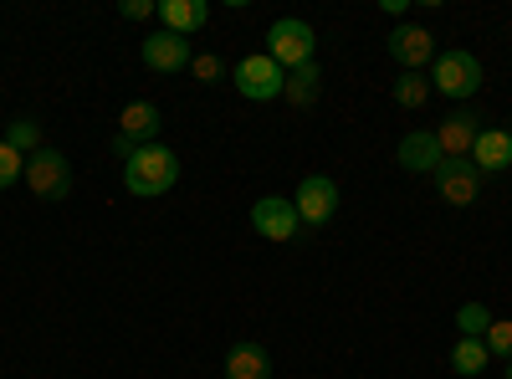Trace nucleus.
Wrapping results in <instances>:
<instances>
[{
  "mask_svg": "<svg viewBox=\"0 0 512 379\" xmlns=\"http://www.w3.org/2000/svg\"><path fill=\"white\" fill-rule=\"evenodd\" d=\"M487 364H492V354H487L482 339H456V349H451V369H456V374L472 379V374H482Z\"/></svg>",
  "mask_w": 512,
  "mask_h": 379,
  "instance_id": "nucleus-18",
  "label": "nucleus"
},
{
  "mask_svg": "<svg viewBox=\"0 0 512 379\" xmlns=\"http://www.w3.org/2000/svg\"><path fill=\"white\" fill-rule=\"evenodd\" d=\"M231 82H236V93H241V98H251V103H272V98H282V88H287V72H282L267 52H256V57H241V62H236Z\"/></svg>",
  "mask_w": 512,
  "mask_h": 379,
  "instance_id": "nucleus-4",
  "label": "nucleus"
},
{
  "mask_svg": "<svg viewBox=\"0 0 512 379\" xmlns=\"http://www.w3.org/2000/svg\"><path fill=\"white\" fill-rule=\"evenodd\" d=\"M226 379H272V354H267L262 344H251V339L231 344V354H226Z\"/></svg>",
  "mask_w": 512,
  "mask_h": 379,
  "instance_id": "nucleus-16",
  "label": "nucleus"
},
{
  "mask_svg": "<svg viewBox=\"0 0 512 379\" xmlns=\"http://www.w3.org/2000/svg\"><path fill=\"white\" fill-rule=\"evenodd\" d=\"M482 344L492 359H512V318H492L487 333H482Z\"/></svg>",
  "mask_w": 512,
  "mask_h": 379,
  "instance_id": "nucleus-22",
  "label": "nucleus"
},
{
  "mask_svg": "<svg viewBox=\"0 0 512 379\" xmlns=\"http://www.w3.org/2000/svg\"><path fill=\"white\" fill-rule=\"evenodd\" d=\"M431 88L446 93V98H456V103H466V98L482 88V62H477L472 52H461V47L436 52V62H431Z\"/></svg>",
  "mask_w": 512,
  "mask_h": 379,
  "instance_id": "nucleus-3",
  "label": "nucleus"
},
{
  "mask_svg": "<svg viewBox=\"0 0 512 379\" xmlns=\"http://www.w3.org/2000/svg\"><path fill=\"white\" fill-rule=\"evenodd\" d=\"M487 323H492V313H487L482 303H461V308H456V328H461V339H482Z\"/></svg>",
  "mask_w": 512,
  "mask_h": 379,
  "instance_id": "nucleus-21",
  "label": "nucleus"
},
{
  "mask_svg": "<svg viewBox=\"0 0 512 379\" xmlns=\"http://www.w3.org/2000/svg\"><path fill=\"white\" fill-rule=\"evenodd\" d=\"M139 57H144V67H149V72L175 77V72H185V67L195 62V47H190L185 36H175V31H154V36H144Z\"/></svg>",
  "mask_w": 512,
  "mask_h": 379,
  "instance_id": "nucleus-6",
  "label": "nucleus"
},
{
  "mask_svg": "<svg viewBox=\"0 0 512 379\" xmlns=\"http://www.w3.org/2000/svg\"><path fill=\"white\" fill-rule=\"evenodd\" d=\"M6 144H11L16 154H26V159H31V154L41 149V123H36V118H16L11 129H6Z\"/></svg>",
  "mask_w": 512,
  "mask_h": 379,
  "instance_id": "nucleus-20",
  "label": "nucleus"
},
{
  "mask_svg": "<svg viewBox=\"0 0 512 379\" xmlns=\"http://www.w3.org/2000/svg\"><path fill=\"white\" fill-rule=\"evenodd\" d=\"M297 226H303V221H297V205L282 200V195H267V200H256V205H251V231H256V236H267V241H277V246L292 241Z\"/></svg>",
  "mask_w": 512,
  "mask_h": 379,
  "instance_id": "nucleus-8",
  "label": "nucleus"
},
{
  "mask_svg": "<svg viewBox=\"0 0 512 379\" xmlns=\"http://www.w3.org/2000/svg\"><path fill=\"white\" fill-rule=\"evenodd\" d=\"M134 149H139V144H128V139H123V134H118V139H113V154H118V159H123V164H128V159H134Z\"/></svg>",
  "mask_w": 512,
  "mask_h": 379,
  "instance_id": "nucleus-26",
  "label": "nucleus"
},
{
  "mask_svg": "<svg viewBox=\"0 0 512 379\" xmlns=\"http://www.w3.org/2000/svg\"><path fill=\"white\" fill-rule=\"evenodd\" d=\"M507 379H512V359H507Z\"/></svg>",
  "mask_w": 512,
  "mask_h": 379,
  "instance_id": "nucleus-27",
  "label": "nucleus"
},
{
  "mask_svg": "<svg viewBox=\"0 0 512 379\" xmlns=\"http://www.w3.org/2000/svg\"><path fill=\"white\" fill-rule=\"evenodd\" d=\"M190 72H195L200 82H221V77H226V62H221L216 52H195V62H190Z\"/></svg>",
  "mask_w": 512,
  "mask_h": 379,
  "instance_id": "nucleus-24",
  "label": "nucleus"
},
{
  "mask_svg": "<svg viewBox=\"0 0 512 379\" xmlns=\"http://www.w3.org/2000/svg\"><path fill=\"white\" fill-rule=\"evenodd\" d=\"M425 98H431V82H425L420 72H400V82H395V103L400 108H425Z\"/></svg>",
  "mask_w": 512,
  "mask_h": 379,
  "instance_id": "nucleus-19",
  "label": "nucleus"
},
{
  "mask_svg": "<svg viewBox=\"0 0 512 379\" xmlns=\"http://www.w3.org/2000/svg\"><path fill=\"white\" fill-rule=\"evenodd\" d=\"M26 185H31V195H41V200H67V190H72V164H67V154H57V149H36L31 159H26V175H21Z\"/></svg>",
  "mask_w": 512,
  "mask_h": 379,
  "instance_id": "nucleus-5",
  "label": "nucleus"
},
{
  "mask_svg": "<svg viewBox=\"0 0 512 379\" xmlns=\"http://www.w3.org/2000/svg\"><path fill=\"white\" fill-rule=\"evenodd\" d=\"M390 57L405 67V72H420L436 62V36L425 26H395L390 31Z\"/></svg>",
  "mask_w": 512,
  "mask_h": 379,
  "instance_id": "nucleus-9",
  "label": "nucleus"
},
{
  "mask_svg": "<svg viewBox=\"0 0 512 379\" xmlns=\"http://www.w3.org/2000/svg\"><path fill=\"white\" fill-rule=\"evenodd\" d=\"M123 185L128 195H139V200H159L180 185V159L175 149H164V144H144L134 149V159L123 164Z\"/></svg>",
  "mask_w": 512,
  "mask_h": 379,
  "instance_id": "nucleus-1",
  "label": "nucleus"
},
{
  "mask_svg": "<svg viewBox=\"0 0 512 379\" xmlns=\"http://www.w3.org/2000/svg\"><path fill=\"white\" fill-rule=\"evenodd\" d=\"M477 134H482V118H477L472 108H456V113L441 123V129H436V139H441V154H446V159H472Z\"/></svg>",
  "mask_w": 512,
  "mask_h": 379,
  "instance_id": "nucleus-12",
  "label": "nucleus"
},
{
  "mask_svg": "<svg viewBox=\"0 0 512 379\" xmlns=\"http://www.w3.org/2000/svg\"><path fill=\"white\" fill-rule=\"evenodd\" d=\"M472 164H477V175H502V170H512V134H507V129H482L477 144H472Z\"/></svg>",
  "mask_w": 512,
  "mask_h": 379,
  "instance_id": "nucleus-13",
  "label": "nucleus"
},
{
  "mask_svg": "<svg viewBox=\"0 0 512 379\" xmlns=\"http://www.w3.org/2000/svg\"><path fill=\"white\" fill-rule=\"evenodd\" d=\"M282 98H287L292 108H313V103L323 98V72H318V62H308V67L287 72V88H282Z\"/></svg>",
  "mask_w": 512,
  "mask_h": 379,
  "instance_id": "nucleus-17",
  "label": "nucleus"
},
{
  "mask_svg": "<svg viewBox=\"0 0 512 379\" xmlns=\"http://www.w3.org/2000/svg\"><path fill=\"white\" fill-rule=\"evenodd\" d=\"M21 175H26V154H16L6 139H0V190H11Z\"/></svg>",
  "mask_w": 512,
  "mask_h": 379,
  "instance_id": "nucleus-23",
  "label": "nucleus"
},
{
  "mask_svg": "<svg viewBox=\"0 0 512 379\" xmlns=\"http://www.w3.org/2000/svg\"><path fill=\"white\" fill-rule=\"evenodd\" d=\"M159 21H164V31H175V36H195V31H205V21H210V6L205 0H159Z\"/></svg>",
  "mask_w": 512,
  "mask_h": 379,
  "instance_id": "nucleus-14",
  "label": "nucleus"
},
{
  "mask_svg": "<svg viewBox=\"0 0 512 379\" xmlns=\"http://www.w3.org/2000/svg\"><path fill=\"white\" fill-rule=\"evenodd\" d=\"M436 190H441L446 205H472L477 190H482L477 164H472V159H446L441 170H436Z\"/></svg>",
  "mask_w": 512,
  "mask_h": 379,
  "instance_id": "nucleus-10",
  "label": "nucleus"
},
{
  "mask_svg": "<svg viewBox=\"0 0 512 379\" xmlns=\"http://www.w3.org/2000/svg\"><path fill=\"white\" fill-rule=\"evenodd\" d=\"M118 16L123 21H149V16H159V6H154V0H123Z\"/></svg>",
  "mask_w": 512,
  "mask_h": 379,
  "instance_id": "nucleus-25",
  "label": "nucleus"
},
{
  "mask_svg": "<svg viewBox=\"0 0 512 379\" xmlns=\"http://www.w3.org/2000/svg\"><path fill=\"white\" fill-rule=\"evenodd\" d=\"M159 123H164V113H159L154 103H144V98H139V103H128V108L118 113V134H123L128 144H139V149H144V144H154Z\"/></svg>",
  "mask_w": 512,
  "mask_h": 379,
  "instance_id": "nucleus-15",
  "label": "nucleus"
},
{
  "mask_svg": "<svg viewBox=\"0 0 512 379\" xmlns=\"http://www.w3.org/2000/svg\"><path fill=\"white\" fill-rule=\"evenodd\" d=\"M297 221L303 226H328L333 221V210H338V180L328 175H308L303 185H297Z\"/></svg>",
  "mask_w": 512,
  "mask_h": 379,
  "instance_id": "nucleus-7",
  "label": "nucleus"
},
{
  "mask_svg": "<svg viewBox=\"0 0 512 379\" xmlns=\"http://www.w3.org/2000/svg\"><path fill=\"white\" fill-rule=\"evenodd\" d=\"M313 47H318L313 26L297 21V16H282V21H272V31H267V57H272L282 72L308 67V62H313Z\"/></svg>",
  "mask_w": 512,
  "mask_h": 379,
  "instance_id": "nucleus-2",
  "label": "nucleus"
},
{
  "mask_svg": "<svg viewBox=\"0 0 512 379\" xmlns=\"http://www.w3.org/2000/svg\"><path fill=\"white\" fill-rule=\"evenodd\" d=\"M441 164H446V154H441L436 129H415V134L400 139V170H410V175H436Z\"/></svg>",
  "mask_w": 512,
  "mask_h": 379,
  "instance_id": "nucleus-11",
  "label": "nucleus"
}]
</instances>
